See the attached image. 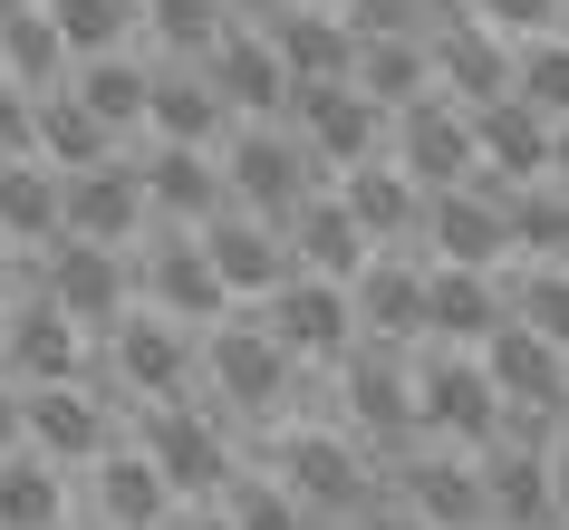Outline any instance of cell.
<instances>
[{"instance_id":"obj_1","label":"cell","mask_w":569,"mask_h":530,"mask_svg":"<svg viewBox=\"0 0 569 530\" xmlns=\"http://www.w3.org/2000/svg\"><path fill=\"white\" fill-rule=\"evenodd\" d=\"M416 414H425V443H445V453H492L502 443V396H492V377H482V357H416Z\"/></svg>"},{"instance_id":"obj_2","label":"cell","mask_w":569,"mask_h":530,"mask_svg":"<svg viewBox=\"0 0 569 530\" xmlns=\"http://www.w3.org/2000/svg\"><path fill=\"white\" fill-rule=\"evenodd\" d=\"M146 463L164 472V492H174L183 511H212V501L241 482L232 434H222V414H203V406H154L146 414Z\"/></svg>"},{"instance_id":"obj_3","label":"cell","mask_w":569,"mask_h":530,"mask_svg":"<svg viewBox=\"0 0 569 530\" xmlns=\"http://www.w3.org/2000/svg\"><path fill=\"white\" fill-rule=\"evenodd\" d=\"M222 183H232V212L270 222V232H290V212L319 193V164H309L300 136H280V126H241L232 154H222Z\"/></svg>"},{"instance_id":"obj_4","label":"cell","mask_w":569,"mask_h":530,"mask_svg":"<svg viewBox=\"0 0 569 530\" xmlns=\"http://www.w3.org/2000/svg\"><path fill=\"white\" fill-rule=\"evenodd\" d=\"M396 174L416 183L425 203H435V193H463V183H482L473 117H463L453 97H425V107H406V117H396Z\"/></svg>"},{"instance_id":"obj_5","label":"cell","mask_w":569,"mask_h":530,"mask_svg":"<svg viewBox=\"0 0 569 530\" xmlns=\"http://www.w3.org/2000/svg\"><path fill=\"white\" fill-rule=\"evenodd\" d=\"M261 328L280 338V357H290V367H300V357L338 367V357L358 348V299L338 290V280H290L280 299H261Z\"/></svg>"},{"instance_id":"obj_6","label":"cell","mask_w":569,"mask_h":530,"mask_svg":"<svg viewBox=\"0 0 569 530\" xmlns=\"http://www.w3.org/2000/svg\"><path fill=\"white\" fill-rule=\"evenodd\" d=\"M473 146H482V183L492 193H521V183H550L560 126L540 117L531 97H492V107H473Z\"/></svg>"},{"instance_id":"obj_7","label":"cell","mask_w":569,"mask_h":530,"mask_svg":"<svg viewBox=\"0 0 569 530\" xmlns=\"http://www.w3.org/2000/svg\"><path fill=\"white\" fill-rule=\"evenodd\" d=\"M425 59H435V88L473 117V107H492V97H511V49L492 30H482L473 10H445L435 30H425Z\"/></svg>"},{"instance_id":"obj_8","label":"cell","mask_w":569,"mask_h":530,"mask_svg":"<svg viewBox=\"0 0 569 530\" xmlns=\"http://www.w3.org/2000/svg\"><path fill=\"white\" fill-rule=\"evenodd\" d=\"M39 299L78 328H117L126 319V261L117 251H97V241H49V261H39Z\"/></svg>"},{"instance_id":"obj_9","label":"cell","mask_w":569,"mask_h":530,"mask_svg":"<svg viewBox=\"0 0 569 530\" xmlns=\"http://www.w3.org/2000/svg\"><path fill=\"white\" fill-rule=\"evenodd\" d=\"M396 501H406L425 530H492V501H482V463H473V453H445V443H425L416 463L396 472Z\"/></svg>"},{"instance_id":"obj_10","label":"cell","mask_w":569,"mask_h":530,"mask_svg":"<svg viewBox=\"0 0 569 530\" xmlns=\"http://www.w3.org/2000/svg\"><path fill=\"white\" fill-rule=\"evenodd\" d=\"M212 396H222V414H270L290 406V357H280V338L270 328H212Z\"/></svg>"},{"instance_id":"obj_11","label":"cell","mask_w":569,"mask_h":530,"mask_svg":"<svg viewBox=\"0 0 569 530\" xmlns=\"http://www.w3.org/2000/svg\"><path fill=\"white\" fill-rule=\"evenodd\" d=\"M0 367H10V386H20V396H39V386H78V367H88L78 319H59V309L30 290L20 309H10V328H0Z\"/></svg>"},{"instance_id":"obj_12","label":"cell","mask_w":569,"mask_h":530,"mask_svg":"<svg viewBox=\"0 0 569 530\" xmlns=\"http://www.w3.org/2000/svg\"><path fill=\"white\" fill-rule=\"evenodd\" d=\"M482 377H492V396H502V406H521V414H560V406H569V357L550 348L540 328H521V319L492 328Z\"/></svg>"},{"instance_id":"obj_13","label":"cell","mask_w":569,"mask_h":530,"mask_svg":"<svg viewBox=\"0 0 569 530\" xmlns=\"http://www.w3.org/2000/svg\"><path fill=\"white\" fill-rule=\"evenodd\" d=\"M425 251L445 270H492L511 251V222H502V193L492 183H463V193H435L425 203Z\"/></svg>"},{"instance_id":"obj_14","label":"cell","mask_w":569,"mask_h":530,"mask_svg":"<svg viewBox=\"0 0 569 530\" xmlns=\"http://www.w3.org/2000/svg\"><path fill=\"white\" fill-rule=\"evenodd\" d=\"M107 377H117V396H146V406H183L193 348H183V328H174V319H117Z\"/></svg>"},{"instance_id":"obj_15","label":"cell","mask_w":569,"mask_h":530,"mask_svg":"<svg viewBox=\"0 0 569 530\" xmlns=\"http://www.w3.org/2000/svg\"><path fill=\"white\" fill-rule=\"evenodd\" d=\"M203 78H212V97H222V107H241V117H261V126L300 107L290 68H280V49H270V30H232V39L203 59Z\"/></svg>"},{"instance_id":"obj_16","label":"cell","mask_w":569,"mask_h":530,"mask_svg":"<svg viewBox=\"0 0 569 530\" xmlns=\"http://www.w3.org/2000/svg\"><path fill=\"white\" fill-rule=\"evenodd\" d=\"M290 117H300V146H309V164H319V174H358V164H377V107H367L358 88H300V107H290Z\"/></svg>"},{"instance_id":"obj_17","label":"cell","mask_w":569,"mask_h":530,"mask_svg":"<svg viewBox=\"0 0 569 530\" xmlns=\"http://www.w3.org/2000/svg\"><path fill=\"white\" fill-rule=\"evenodd\" d=\"M511 319V290L492 270H425V338H445L453 357L492 348V328Z\"/></svg>"},{"instance_id":"obj_18","label":"cell","mask_w":569,"mask_h":530,"mask_svg":"<svg viewBox=\"0 0 569 530\" xmlns=\"http://www.w3.org/2000/svg\"><path fill=\"white\" fill-rule=\"evenodd\" d=\"M203 241V261L222 270V290H251V299H280L290 280H300V261H290V241L270 232V222H251V212H222Z\"/></svg>"},{"instance_id":"obj_19","label":"cell","mask_w":569,"mask_h":530,"mask_svg":"<svg viewBox=\"0 0 569 530\" xmlns=\"http://www.w3.org/2000/svg\"><path fill=\"white\" fill-rule=\"evenodd\" d=\"M30 453L39 463H107V453H117V443H107V406H97L88 386H39L30 396Z\"/></svg>"},{"instance_id":"obj_20","label":"cell","mask_w":569,"mask_h":530,"mask_svg":"<svg viewBox=\"0 0 569 530\" xmlns=\"http://www.w3.org/2000/svg\"><path fill=\"white\" fill-rule=\"evenodd\" d=\"M270 49L290 68V88H348V78H358V30L329 20V10H300V0L270 20Z\"/></svg>"},{"instance_id":"obj_21","label":"cell","mask_w":569,"mask_h":530,"mask_svg":"<svg viewBox=\"0 0 569 530\" xmlns=\"http://www.w3.org/2000/svg\"><path fill=\"white\" fill-rule=\"evenodd\" d=\"M59 193H68V241H97V251H117V241L146 222V174H136V164L59 174Z\"/></svg>"},{"instance_id":"obj_22","label":"cell","mask_w":569,"mask_h":530,"mask_svg":"<svg viewBox=\"0 0 569 530\" xmlns=\"http://www.w3.org/2000/svg\"><path fill=\"white\" fill-rule=\"evenodd\" d=\"M290 261H300V280H338V290H358V270H367V232L348 222V203L338 193H309L300 212H290Z\"/></svg>"},{"instance_id":"obj_23","label":"cell","mask_w":569,"mask_h":530,"mask_svg":"<svg viewBox=\"0 0 569 530\" xmlns=\"http://www.w3.org/2000/svg\"><path fill=\"white\" fill-rule=\"evenodd\" d=\"M348 299H358V338L416 357V338H425V270L416 261H396V251H387V261H367Z\"/></svg>"},{"instance_id":"obj_24","label":"cell","mask_w":569,"mask_h":530,"mask_svg":"<svg viewBox=\"0 0 569 530\" xmlns=\"http://www.w3.org/2000/svg\"><path fill=\"white\" fill-rule=\"evenodd\" d=\"M97 530H174V492H164V472L146 463V443H136V453H107V463H97Z\"/></svg>"},{"instance_id":"obj_25","label":"cell","mask_w":569,"mask_h":530,"mask_svg":"<svg viewBox=\"0 0 569 530\" xmlns=\"http://www.w3.org/2000/svg\"><path fill=\"white\" fill-rule=\"evenodd\" d=\"M136 174H146V203L154 212H174V222H222V212H232V183H222V164H203V154L193 146H164L154 154V164H136Z\"/></svg>"},{"instance_id":"obj_26","label":"cell","mask_w":569,"mask_h":530,"mask_svg":"<svg viewBox=\"0 0 569 530\" xmlns=\"http://www.w3.org/2000/svg\"><path fill=\"white\" fill-rule=\"evenodd\" d=\"M146 280H154V319H174V328H212V319H222V299H232V290H222V270L203 261V241H164Z\"/></svg>"},{"instance_id":"obj_27","label":"cell","mask_w":569,"mask_h":530,"mask_svg":"<svg viewBox=\"0 0 569 530\" xmlns=\"http://www.w3.org/2000/svg\"><path fill=\"white\" fill-rule=\"evenodd\" d=\"M338 203H348V222H358L367 241H416L425 232V193L396 164H358V174H338Z\"/></svg>"},{"instance_id":"obj_28","label":"cell","mask_w":569,"mask_h":530,"mask_svg":"<svg viewBox=\"0 0 569 530\" xmlns=\"http://www.w3.org/2000/svg\"><path fill=\"white\" fill-rule=\"evenodd\" d=\"M348 88L377 107V117H406V107H425L435 97V59H425V39H358V78Z\"/></svg>"},{"instance_id":"obj_29","label":"cell","mask_w":569,"mask_h":530,"mask_svg":"<svg viewBox=\"0 0 569 530\" xmlns=\"http://www.w3.org/2000/svg\"><path fill=\"white\" fill-rule=\"evenodd\" d=\"M146 117L164 126V146H193V154H203L212 136H222V117H232V107L212 97L203 68H164V78H154V97H146Z\"/></svg>"},{"instance_id":"obj_30","label":"cell","mask_w":569,"mask_h":530,"mask_svg":"<svg viewBox=\"0 0 569 530\" xmlns=\"http://www.w3.org/2000/svg\"><path fill=\"white\" fill-rule=\"evenodd\" d=\"M0 241H68V193L39 164H0Z\"/></svg>"},{"instance_id":"obj_31","label":"cell","mask_w":569,"mask_h":530,"mask_svg":"<svg viewBox=\"0 0 569 530\" xmlns=\"http://www.w3.org/2000/svg\"><path fill=\"white\" fill-rule=\"evenodd\" d=\"M39 154H49L59 174H97V164H117V154H107V126H97L68 88L39 97Z\"/></svg>"},{"instance_id":"obj_32","label":"cell","mask_w":569,"mask_h":530,"mask_svg":"<svg viewBox=\"0 0 569 530\" xmlns=\"http://www.w3.org/2000/svg\"><path fill=\"white\" fill-rule=\"evenodd\" d=\"M59 511H68L59 463H39V453H0V530H59Z\"/></svg>"},{"instance_id":"obj_33","label":"cell","mask_w":569,"mask_h":530,"mask_svg":"<svg viewBox=\"0 0 569 530\" xmlns=\"http://www.w3.org/2000/svg\"><path fill=\"white\" fill-rule=\"evenodd\" d=\"M68 97H78V107H88V117L107 126V136H117V126H136V117H146L154 78H146V68H136V59H88V68H78V88H68Z\"/></svg>"},{"instance_id":"obj_34","label":"cell","mask_w":569,"mask_h":530,"mask_svg":"<svg viewBox=\"0 0 569 530\" xmlns=\"http://www.w3.org/2000/svg\"><path fill=\"white\" fill-rule=\"evenodd\" d=\"M0 68H10V88L49 97V78L68 68V39L49 30V10H20V20H0Z\"/></svg>"},{"instance_id":"obj_35","label":"cell","mask_w":569,"mask_h":530,"mask_svg":"<svg viewBox=\"0 0 569 530\" xmlns=\"http://www.w3.org/2000/svg\"><path fill=\"white\" fill-rule=\"evenodd\" d=\"M146 20L164 30V49H174V68H203L222 39H232V20H222V0H146Z\"/></svg>"},{"instance_id":"obj_36","label":"cell","mask_w":569,"mask_h":530,"mask_svg":"<svg viewBox=\"0 0 569 530\" xmlns=\"http://www.w3.org/2000/svg\"><path fill=\"white\" fill-rule=\"evenodd\" d=\"M49 30L78 59H117V39L136 30V0H49Z\"/></svg>"},{"instance_id":"obj_37","label":"cell","mask_w":569,"mask_h":530,"mask_svg":"<svg viewBox=\"0 0 569 530\" xmlns=\"http://www.w3.org/2000/svg\"><path fill=\"white\" fill-rule=\"evenodd\" d=\"M511 97H531L550 126H569V39H531L511 59Z\"/></svg>"},{"instance_id":"obj_38","label":"cell","mask_w":569,"mask_h":530,"mask_svg":"<svg viewBox=\"0 0 569 530\" xmlns=\"http://www.w3.org/2000/svg\"><path fill=\"white\" fill-rule=\"evenodd\" d=\"M222 511H232V530H329V521H309V511L280 492L270 472H241L232 492H222Z\"/></svg>"},{"instance_id":"obj_39","label":"cell","mask_w":569,"mask_h":530,"mask_svg":"<svg viewBox=\"0 0 569 530\" xmlns=\"http://www.w3.org/2000/svg\"><path fill=\"white\" fill-rule=\"evenodd\" d=\"M511 319L540 328V338L569 357V270H521V280H511Z\"/></svg>"},{"instance_id":"obj_40","label":"cell","mask_w":569,"mask_h":530,"mask_svg":"<svg viewBox=\"0 0 569 530\" xmlns=\"http://www.w3.org/2000/svg\"><path fill=\"white\" fill-rule=\"evenodd\" d=\"M338 10H348L358 39H425L435 30V0H338Z\"/></svg>"},{"instance_id":"obj_41","label":"cell","mask_w":569,"mask_h":530,"mask_svg":"<svg viewBox=\"0 0 569 530\" xmlns=\"http://www.w3.org/2000/svg\"><path fill=\"white\" fill-rule=\"evenodd\" d=\"M39 154V97L0 78V164H30Z\"/></svg>"},{"instance_id":"obj_42","label":"cell","mask_w":569,"mask_h":530,"mask_svg":"<svg viewBox=\"0 0 569 530\" xmlns=\"http://www.w3.org/2000/svg\"><path fill=\"white\" fill-rule=\"evenodd\" d=\"M473 20L492 39L502 30H531V39H550V20H560V0H473Z\"/></svg>"},{"instance_id":"obj_43","label":"cell","mask_w":569,"mask_h":530,"mask_svg":"<svg viewBox=\"0 0 569 530\" xmlns=\"http://www.w3.org/2000/svg\"><path fill=\"white\" fill-rule=\"evenodd\" d=\"M20 443H30V396L0 377V453H20Z\"/></svg>"},{"instance_id":"obj_44","label":"cell","mask_w":569,"mask_h":530,"mask_svg":"<svg viewBox=\"0 0 569 530\" xmlns=\"http://www.w3.org/2000/svg\"><path fill=\"white\" fill-rule=\"evenodd\" d=\"M222 20L232 30H261V20H280V0H222Z\"/></svg>"},{"instance_id":"obj_45","label":"cell","mask_w":569,"mask_h":530,"mask_svg":"<svg viewBox=\"0 0 569 530\" xmlns=\"http://www.w3.org/2000/svg\"><path fill=\"white\" fill-rule=\"evenodd\" d=\"M358 530H425V521H416V511H406V501H377V511H367Z\"/></svg>"},{"instance_id":"obj_46","label":"cell","mask_w":569,"mask_h":530,"mask_svg":"<svg viewBox=\"0 0 569 530\" xmlns=\"http://www.w3.org/2000/svg\"><path fill=\"white\" fill-rule=\"evenodd\" d=\"M174 530H232V511H222V501H212V511H183Z\"/></svg>"},{"instance_id":"obj_47","label":"cell","mask_w":569,"mask_h":530,"mask_svg":"<svg viewBox=\"0 0 569 530\" xmlns=\"http://www.w3.org/2000/svg\"><path fill=\"white\" fill-rule=\"evenodd\" d=\"M550 183L569 193V126H560V146H550Z\"/></svg>"},{"instance_id":"obj_48","label":"cell","mask_w":569,"mask_h":530,"mask_svg":"<svg viewBox=\"0 0 569 530\" xmlns=\"http://www.w3.org/2000/svg\"><path fill=\"white\" fill-rule=\"evenodd\" d=\"M20 10H30V0H0V20H20Z\"/></svg>"},{"instance_id":"obj_49","label":"cell","mask_w":569,"mask_h":530,"mask_svg":"<svg viewBox=\"0 0 569 530\" xmlns=\"http://www.w3.org/2000/svg\"><path fill=\"white\" fill-rule=\"evenodd\" d=\"M0 280H10V241H0Z\"/></svg>"},{"instance_id":"obj_50","label":"cell","mask_w":569,"mask_h":530,"mask_svg":"<svg viewBox=\"0 0 569 530\" xmlns=\"http://www.w3.org/2000/svg\"><path fill=\"white\" fill-rule=\"evenodd\" d=\"M445 10H463V0H435V20H445Z\"/></svg>"},{"instance_id":"obj_51","label":"cell","mask_w":569,"mask_h":530,"mask_svg":"<svg viewBox=\"0 0 569 530\" xmlns=\"http://www.w3.org/2000/svg\"><path fill=\"white\" fill-rule=\"evenodd\" d=\"M560 434H569V406H560Z\"/></svg>"},{"instance_id":"obj_52","label":"cell","mask_w":569,"mask_h":530,"mask_svg":"<svg viewBox=\"0 0 569 530\" xmlns=\"http://www.w3.org/2000/svg\"><path fill=\"white\" fill-rule=\"evenodd\" d=\"M300 10H319V0H300Z\"/></svg>"},{"instance_id":"obj_53","label":"cell","mask_w":569,"mask_h":530,"mask_svg":"<svg viewBox=\"0 0 569 530\" xmlns=\"http://www.w3.org/2000/svg\"><path fill=\"white\" fill-rule=\"evenodd\" d=\"M560 10H569V0H560Z\"/></svg>"}]
</instances>
